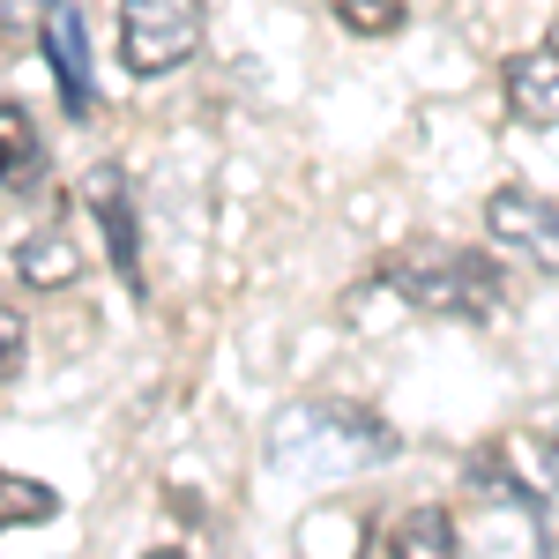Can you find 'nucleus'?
<instances>
[{"label":"nucleus","mask_w":559,"mask_h":559,"mask_svg":"<svg viewBox=\"0 0 559 559\" xmlns=\"http://www.w3.org/2000/svg\"><path fill=\"white\" fill-rule=\"evenodd\" d=\"M381 276L418 306V313H455V321H492L508 306V284L500 269L471 247H440V239H418V247H395L381 261Z\"/></svg>","instance_id":"f257e3e1"},{"label":"nucleus","mask_w":559,"mask_h":559,"mask_svg":"<svg viewBox=\"0 0 559 559\" xmlns=\"http://www.w3.org/2000/svg\"><path fill=\"white\" fill-rule=\"evenodd\" d=\"M202 52V0H120V60L134 75H173Z\"/></svg>","instance_id":"f03ea898"},{"label":"nucleus","mask_w":559,"mask_h":559,"mask_svg":"<svg viewBox=\"0 0 559 559\" xmlns=\"http://www.w3.org/2000/svg\"><path fill=\"white\" fill-rule=\"evenodd\" d=\"M485 231L522 254L537 276H559V202L552 194H530V187H500L492 202H485Z\"/></svg>","instance_id":"7ed1b4c3"},{"label":"nucleus","mask_w":559,"mask_h":559,"mask_svg":"<svg viewBox=\"0 0 559 559\" xmlns=\"http://www.w3.org/2000/svg\"><path fill=\"white\" fill-rule=\"evenodd\" d=\"M38 45L52 60V83H60V105L90 120L97 112V75H90V23H83V0H45V23Z\"/></svg>","instance_id":"20e7f679"},{"label":"nucleus","mask_w":559,"mask_h":559,"mask_svg":"<svg viewBox=\"0 0 559 559\" xmlns=\"http://www.w3.org/2000/svg\"><path fill=\"white\" fill-rule=\"evenodd\" d=\"M83 210L97 216V231H105V254L120 269V284L142 292V239H134V194H128V173L120 165H97L83 179Z\"/></svg>","instance_id":"39448f33"},{"label":"nucleus","mask_w":559,"mask_h":559,"mask_svg":"<svg viewBox=\"0 0 559 559\" xmlns=\"http://www.w3.org/2000/svg\"><path fill=\"white\" fill-rule=\"evenodd\" d=\"M500 90H508V112L522 128H559V45L515 52L500 68Z\"/></svg>","instance_id":"423d86ee"},{"label":"nucleus","mask_w":559,"mask_h":559,"mask_svg":"<svg viewBox=\"0 0 559 559\" xmlns=\"http://www.w3.org/2000/svg\"><path fill=\"white\" fill-rule=\"evenodd\" d=\"M388 559H463L455 515L448 508H411V515L388 530Z\"/></svg>","instance_id":"0eeeda50"},{"label":"nucleus","mask_w":559,"mask_h":559,"mask_svg":"<svg viewBox=\"0 0 559 559\" xmlns=\"http://www.w3.org/2000/svg\"><path fill=\"white\" fill-rule=\"evenodd\" d=\"M15 276H23L31 292H60V284L83 276V254H75V239L38 231V239H15Z\"/></svg>","instance_id":"6e6552de"},{"label":"nucleus","mask_w":559,"mask_h":559,"mask_svg":"<svg viewBox=\"0 0 559 559\" xmlns=\"http://www.w3.org/2000/svg\"><path fill=\"white\" fill-rule=\"evenodd\" d=\"M0 128H8V202H23V194H45V157H38V134H31V112H23L15 97H8Z\"/></svg>","instance_id":"1a4fd4ad"},{"label":"nucleus","mask_w":559,"mask_h":559,"mask_svg":"<svg viewBox=\"0 0 559 559\" xmlns=\"http://www.w3.org/2000/svg\"><path fill=\"white\" fill-rule=\"evenodd\" d=\"M329 15L344 23L350 38H388L403 23V0H329Z\"/></svg>","instance_id":"9d476101"},{"label":"nucleus","mask_w":559,"mask_h":559,"mask_svg":"<svg viewBox=\"0 0 559 559\" xmlns=\"http://www.w3.org/2000/svg\"><path fill=\"white\" fill-rule=\"evenodd\" d=\"M52 508H60V500H52L45 485H31V477H15V471L0 477V515H8V530H15V522H45Z\"/></svg>","instance_id":"9b49d317"},{"label":"nucleus","mask_w":559,"mask_h":559,"mask_svg":"<svg viewBox=\"0 0 559 559\" xmlns=\"http://www.w3.org/2000/svg\"><path fill=\"white\" fill-rule=\"evenodd\" d=\"M0 336H8V381H15V373H23V313H15V306H8Z\"/></svg>","instance_id":"f8f14e48"},{"label":"nucleus","mask_w":559,"mask_h":559,"mask_svg":"<svg viewBox=\"0 0 559 559\" xmlns=\"http://www.w3.org/2000/svg\"><path fill=\"white\" fill-rule=\"evenodd\" d=\"M552 471H559V426H552ZM552 485H559V477H552Z\"/></svg>","instance_id":"ddd939ff"},{"label":"nucleus","mask_w":559,"mask_h":559,"mask_svg":"<svg viewBox=\"0 0 559 559\" xmlns=\"http://www.w3.org/2000/svg\"><path fill=\"white\" fill-rule=\"evenodd\" d=\"M150 559H187V552H173V545H165V552H150Z\"/></svg>","instance_id":"4468645a"}]
</instances>
